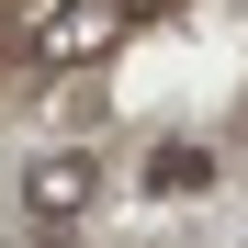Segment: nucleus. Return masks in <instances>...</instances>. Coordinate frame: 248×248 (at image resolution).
<instances>
[{
  "label": "nucleus",
  "instance_id": "nucleus-1",
  "mask_svg": "<svg viewBox=\"0 0 248 248\" xmlns=\"http://www.w3.org/2000/svg\"><path fill=\"white\" fill-rule=\"evenodd\" d=\"M23 192H34V215H46V226H68L79 203H91V158H79V147L34 158V170H23Z\"/></svg>",
  "mask_w": 248,
  "mask_h": 248
},
{
  "label": "nucleus",
  "instance_id": "nucleus-2",
  "mask_svg": "<svg viewBox=\"0 0 248 248\" xmlns=\"http://www.w3.org/2000/svg\"><path fill=\"white\" fill-rule=\"evenodd\" d=\"M158 192H203V147H170V158H158Z\"/></svg>",
  "mask_w": 248,
  "mask_h": 248
}]
</instances>
